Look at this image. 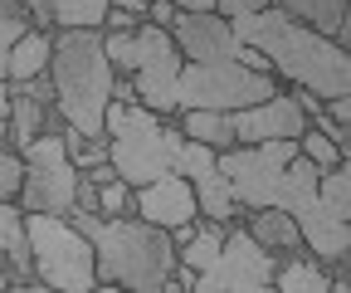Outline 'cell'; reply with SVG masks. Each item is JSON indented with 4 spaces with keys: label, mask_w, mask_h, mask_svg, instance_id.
<instances>
[{
    "label": "cell",
    "mask_w": 351,
    "mask_h": 293,
    "mask_svg": "<svg viewBox=\"0 0 351 293\" xmlns=\"http://www.w3.org/2000/svg\"><path fill=\"white\" fill-rule=\"evenodd\" d=\"M239 45H254L258 54H269L274 73L288 78L293 89H313L322 103L351 93V49H341L337 39L317 34L313 25L293 20L278 5H263L254 15L230 20Z\"/></svg>",
    "instance_id": "6da1fadb"
},
{
    "label": "cell",
    "mask_w": 351,
    "mask_h": 293,
    "mask_svg": "<svg viewBox=\"0 0 351 293\" xmlns=\"http://www.w3.org/2000/svg\"><path fill=\"white\" fill-rule=\"evenodd\" d=\"M69 220L88 235L98 259V288H132V293H176V239L171 230L142 215H98L69 211Z\"/></svg>",
    "instance_id": "7a4b0ae2"
},
{
    "label": "cell",
    "mask_w": 351,
    "mask_h": 293,
    "mask_svg": "<svg viewBox=\"0 0 351 293\" xmlns=\"http://www.w3.org/2000/svg\"><path fill=\"white\" fill-rule=\"evenodd\" d=\"M44 73L54 83L59 117L83 137H103V113L112 103V83H117L103 54V30H59Z\"/></svg>",
    "instance_id": "3957f363"
},
{
    "label": "cell",
    "mask_w": 351,
    "mask_h": 293,
    "mask_svg": "<svg viewBox=\"0 0 351 293\" xmlns=\"http://www.w3.org/2000/svg\"><path fill=\"white\" fill-rule=\"evenodd\" d=\"M103 54H108L117 78H132L142 108H152L161 117H176V83H181L186 59L176 49L171 30H161L152 20H137L132 34H108L103 30Z\"/></svg>",
    "instance_id": "277c9868"
},
{
    "label": "cell",
    "mask_w": 351,
    "mask_h": 293,
    "mask_svg": "<svg viewBox=\"0 0 351 293\" xmlns=\"http://www.w3.org/2000/svg\"><path fill=\"white\" fill-rule=\"evenodd\" d=\"M103 137H108V161L112 172L137 191L156 176L171 172L176 161V147H181V128L142 103H108L103 113Z\"/></svg>",
    "instance_id": "5b68a950"
},
{
    "label": "cell",
    "mask_w": 351,
    "mask_h": 293,
    "mask_svg": "<svg viewBox=\"0 0 351 293\" xmlns=\"http://www.w3.org/2000/svg\"><path fill=\"white\" fill-rule=\"evenodd\" d=\"M25 235L34 255V279L54 293H93L98 288V259L88 235L69 215L25 211Z\"/></svg>",
    "instance_id": "8992f818"
},
{
    "label": "cell",
    "mask_w": 351,
    "mask_h": 293,
    "mask_svg": "<svg viewBox=\"0 0 351 293\" xmlns=\"http://www.w3.org/2000/svg\"><path fill=\"white\" fill-rule=\"evenodd\" d=\"M274 205L298 220L302 249H313L317 264H337V269L346 264V255H351V230H346V220H337L327 205H322V196H317V166L307 161L302 152L283 166Z\"/></svg>",
    "instance_id": "52a82bcc"
},
{
    "label": "cell",
    "mask_w": 351,
    "mask_h": 293,
    "mask_svg": "<svg viewBox=\"0 0 351 293\" xmlns=\"http://www.w3.org/2000/svg\"><path fill=\"white\" fill-rule=\"evenodd\" d=\"M278 93L274 73H254L244 64H186L176 83V113H234Z\"/></svg>",
    "instance_id": "ba28073f"
},
{
    "label": "cell",
    "mask_w": 351,
    "mask_h": 293,
    "mask_svg": "<svg viewBox=\"0 0 351 293\" xmlns=\"http://www.w3.org/2000/svg\"><path fill=\"white\" fill-rule=\"evenodd\" d=\"M25 181H20V211H44V215H69L78 205V166L59 137V128L39 132L25 152Z\"/></svg>",
    "instance_id": "9c48e42d"
},
{
    "label": "cell",
    "mask_w": 351,
    "mask_h": 293,
    "mask_svg": "<svg viewBox=\"0 0 351 293\" xmlns=\"http://www.w3.org/2000/svg\"><path fill=\"white\" fill-rule=\"evenodd\" d=\"M274 269H278V255H269L244 225L230 220L215 264L195 274L191 293H274Z\"/></svg>",
    "instance_id": "30bf717a"
},
{
    "label": "cell",
    "mask_w": 351,
    "mask_h": 293,
    "mask_svg": "<svg viewBox=\"0 0 351 293\" xmlns=\"http://www.w3.org/2000/svg\"><path fill=\"white\" fill-rule=\"evenodd\" d=\"M293 156H298V142H249V147L215 152V166L225 172L239 211H263V205H274L278 176Z\"/></svg>",
    "instance_id": "8fae6325"
},
{
    "label": "cell",
    "mask_w": 351,
    "mask_h": 293,
    "mask_svg": "<svg viewBox=\"0 0 351 293\" xmlns=\"http://www.w3.org/2000/svg\"><path fill=\"white\" fill-rule=\"evenodd\" d=\"M171 172H181L195 191V205H200V220H215V225H230L239 215V200L225 181V172L215 166V147L205 142H191L181 137V147H176V161H171Z\"/></svg>",
    "instance_id": "7c38bea8"
},
{
    "label": "cell",
    "mask_w": 351,
    "mask_h": 293,
    "mask_svg": "<svg viewBox=\"0 0 351 293\" xmlns=\"http://www.w3.org/2000/svg\"><path fill=\"white\" fill-rule=\"evenodd\" d=\"M171 39L186 64H239V49H244L230 30V20L215 10H176Z\"/></svg>",
    "instance_id": "4fadbf2b"
},
{
    "label": "cell",
    "mask_w": 351,
    "mask_h": 293,
    "mask_svg": "<svg viewBox=\"0 0 351 293\" xmlns=\"http://www.w3.org/2000/svg\"><path fill=\"white\" fill-rule=\"evenodd\" d=\"M230 122H234V147H249V142H298L302 128H307L302 108H298L293 93H283V89H278L274 98H263V103L234 108Z\"/></svg>",
    "instance_id": "5bb4252c"
},
{
    "label": "cell",
    "mask_w": 351,
    "mask_h": 293,
    "mask_svg": "<svg viewBox=\"0 0 351 293\" xmlns=\"http://www.w3.org/2000/svg\"><path fill=\"white\" fill-rule=\"evenodd\" d=\"M132 215H142L161 230H181V225H195L200 220V205H195V191L181 172H166L147 186L132 191Z\"/></svg>",
    "instance_id": "9a60e30c"
},
{
    "label": "cell",
    "mask_w": 351,
    "mask_h": 293,
    "mask_svg": "<svg viewBox=\"0 0 351 293\" xmlns=\"http://www.w3.org/2000/svg\"><path fill=\"white\" fill-rule=\"evenodd\" d=\"M0 259H5L15 288H44L34 279V255H29V235H25L20 200H0Z\"/></svg>",
    "instance_id": "2e32d148"
},
{
    "label": "cell",
    "mask_w": 351,
    "mask_h": 293,
    "mask_svg": "<svg viewBox=\"0 0 351 293\" xmlns=\"http://www.w3.org/2000/svg\"><path fill=\"white\" fill-rule=\"evenodd\" d=\"M34 30H103L112 0H25Z\"/></svg>",
    "instance_id": "e0dca14e"
},
{
    "label": "cell",
    "mask_w": 351,
    "mask_h": 293,
    "mask_svg": "<svg viewBox=\"0 0 351 293\" xmlns=\"http://www.w3.org/2000/svg\"><path fill=\"white\" fill-rule=\"evenodd\" d=\"M269 255H298L302 249V235H298V220L288 211H278V205H263V211H249V225H244Z\"/></svg>",
    "instance_id": "ac0fdd59"
},
{
    "label": "cell",
    "mask_w": 351,
    "mask_h": 293,
    "mask_svg": "<svg viewBox=\"0 0 351 293\" xmlns=\"http://www.w3.org/2000/svg\"><path fill=\"white\" fill-rule=\"evenodd\" d=\"M49 54H54V34L49 30H25L10 45V73H5V83L39 78L44 69H49Z\"/></svg>",
    "instance_id": "d6986e66"
},
{
    "label": "cell",
    "mask_w": 351,
    "mask_h": 293,
    "mask_svg": "<svg viewBox=\"0 0 351 293\" xmlns=\"http://www.w3.org/2000/svg\"><path fill=\"white\" fill-rule=\"evenodd\" d=\"M274 288L278 293H332V274L317 259H302V249H298V255H283L278 259Z\"/></svg>",
    "instance_id": "ffe728a7"
},
{
    "label": "cell",
    "mask_w": 351,
    "mask_h": 293,
    "mask_svg": "<svg viewBox=\"0 0 351 293\" xmlns=\"http://www.w3.org/2000/svg\"><path fill=\"white\" fill-rule=\"evenodd\" d=\"M59 108H44L39 98H29L25 89H10V147L15 152H25L44 128H49V117H54Z\"/></svg>",
    "instance_id": "44dd1931"
},
{
    "label": "cell",
    "mask_w": 351,
    "mask_h": 293,
    "mask_svg": "<svg viewBox=\"0 0 351 293\" xmlns=\"http://www.w3.org/2000/svg\"><path fill=\"white\" fill-rule=\"evenodd\" d=\"M269 5L288 10L293 20L313 25V30H317V34H327V39H337V30L351 20V15H346V0H269Z\"/></svg>",
    "instance_id": "7402d4cb"
},
{
    "label": "cell",
    "mask_w": 351,
    "mask_h": 293,
    "mask_svg": "<svg viewBox=\"0 0 351 293\" xmlns=\"http://www.w3.org/2000/svg\"><path fill=\"white\" fill-rule=\"evenodd\" d=\"M181 117V137H191V142H205V147H215V152H225V147H234V122H230V113H176Z\"/></svg>",
    "instance_id": "603a6c76"
},
{
    "label": "cell",
    "mask_w": 351,
    "mask_h": 293,
    "mask_svg": "<svg viewBox=\"0 0 351 293\" xmlns=\"http://www.w3.org/2000/svg\"><path fill=\"white\" fill-rule=\"evenodd\" d=\"M219 239H225V225H215V220L195 225V235H191V239L176 244V264L191 269V274L210 269V264H215V255H219Z\"/></svg>",
    "instance_id": "cb8c5ba5"
},
{
    "label": "cell",
    "mask_w": 351,
    "mask_h": 293,
    "mask_svg": "<svg viewBox=\"0 0 351 293\" xmlns=\"http://www.w3.org/2000/svg\"><path fill=\"white\" fill-rule=\"evenodd\" d=\"M298 152H302L307 161H313L317 172H332L337 161H351V156H341V152H337V142H332V137H322L317 128H302V137H298Z\"/></svg>",
    "instance_id": "d4e9b609"
},
{
    "label": "cell",
    "mask_w": 351,
    "mask_h": 293,
    "mask_svg": "<svg viewBox=\"0 0 351 293\" xmlns=\"http://www.w3.org/2000/svg\"><path fill=\"white\" fill-rule=\"evenodd\" d=\"M25 181V156L15 147H0V200H15Z\"/></svg>",
    "instance_id": "484cf974"
},
{
    "label": "cell",
    "mask_w": 351,
    "mask_h": 293,
    "mask_svg": "<svg viewBox=\"0 0 351 293\" xmlns=\"http://www.w3.org/2000/svg\"><path fill=\"white\" fill-rule=\"evenodd\" d=\"M103 30H108V34H132V30H137V15H132V10H122V5H108Z\"/></svg>",
    "instance_id": "4316f807"
},
{
    "label": "cell",
    "mask_w": 351,
    "mask_h": 293,
    "mask_svg": "<svg viewBox=\"0 0 351 293\" xmlns=\"http://www.w3.org/2000/svg\"><path fill=\"white\" fill-rule=\"evenodd\" d=\"M269 0H215V15H225V20H239V15H254L263 10Z\"/></svg>",
    "instance_id": "83f0119b"
},
{
    "label": "cell",
    "mask_w": 351,
    "mask_h": 293,
    "mask_svg": "<svg viewBox=\"0 0 351 293\" xmlns=\"http://www.w3.org/2000/svg\"><path fill=\"white\" fill-rule=\"evenodd\" d=\"M147 20H152V25H161V30H171L176 5H171V0H152V5H147Z\"/></svg>",
    "instance_id": "f1b7e54d"
},
{
    "label": "cell",
    "mask_w": 351,
    "mask_h": 293,
    "mask_svg": "<svg viewBox=\"0 0 351 293\" xmlns=\"http://www.w3.org/2000/svg\"><path fill=\"white\" fill-rule=\"evenodd\" d=\"M0 147H10V83H0Z\"/></svg>",
    "instance_id": "f546056e"
},
{
    "label": "cell",
    "mask_w": 351,
    "mask_h": 293,
    "mask_svg": "<svg viewBox=\"0 0 351 293\" xmlns=\"http://www.w3.org/2000/svg\"><path fill=\"white\" fill-rule=\"evenodd\" d=\"M112 5H122V10H132L137 20H147V5H152V0H112Z\"/></svg>",
    "instance_id": "4dcf8cb0"
},
{
    "label": "cell",
    "mask_w": 351,
    "mask_h": 293,
    "mask_svg": "<svg viewBox=\"0 0 351 293\" xmlns=\"http://www.w3.org/2000/svg\"><path fill=\"white\" fill-rule=\"evenodd\" d=\"M176 10H215V0H171Z\"/></svg>",
    "instance_id": "1f68e13d"
},
{
    "label": "cell",
    "mask_w": 351,
    "mask_h": 293,
    "mask_svg": "<svg viewBox=\"0 0 351 293\" xmlns=\"http://www.w3.org/2000/svg\"><path fill=\"white\" fill-rule=\"evenodd\" d=\"M5 73H10V45H0V83H5Z\"/></svg>",
    "instance_id": "d6a6232c"
},
{
    "label": "cell",
    "mask_w": 351,
    "mask_h": 293,
    "mask_svg": "<svg viewBox=\"0 0 351 293\" xmlns=\"http://www.w3.org/2000/svg\"><path fill=\"white\" fill-rule=\"evenodd\" d=\"M0 288H15V279H10V269H5V259H0Z\"/></svg>",
    "instance_id": "836d02e7"
}]
</instances>
